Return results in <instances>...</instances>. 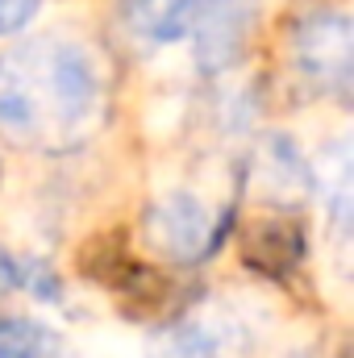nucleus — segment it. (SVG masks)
Listing matches in <instances>:
<instances>
[{
    "label": "nucleus",
    "mask_w": 354,
    "mask_h": 358,
    "mask_svg": "<svg viewBox=\"0 0 354 358\" xmlns=\"http://www.w3.org/2000/svg\"><path fill=\"white\" fill-rule=\"evenodd\" d=\"M108 84L84 42L29 38L0 55V134L29 150H76L104 125Z\"/></svg>",
    "instance_id": "f257e3e1"
},
{
    "label": "nucleus",
    "mask_w": 354,
    "mask_h": 358,
    "mask_svg": "<svg viewBox=\"0 0 354 358\" xmlns=\"http://www.w3.org/2000/svg\"><path fill=\"white\" fill-rule=\"evenodd\" d=\"M125 17L138 38L167 46L192 38L196 50L213 63L229 59L242 42V0H129Z\"/></svg>",
    "instance_id": "f03ea898"
},
{
    "label": "nucleus",
    "mask_w": 354,
    "mask_h": 358,
    "mask_svg": "<svg viewBox=\"0 0 354 358\" xmlns=\"http://www.w3.org/2000/svg\"><path fill=\"white\" fill-rule=\"evenodd\" d=\"M292 63L309 84L325 92H346L354 67L351 17L338 8H317L300 17L292 25Z\"/></svg>",
    "instance_id": "7ed1b4c3"
},
{
    "label": "nucleus",
    "mask_w": 354,
    "mask_h": 358,
    "mask_svg": "<svg viewBox=\"0 0 354 358\" xmlns=\"http://www.w3.org/2000/svg\"><path fill=\"white\" fill-rule=\"evenodd\" d=\"M150 242L176 263H200L221 242V225L196 196H167L150 208Z\"/></svg>",
    "instance_id": "20e7f679"
},
{
    "label": "nucleus",
    "mask_w": 354,
    "mask_h": 358,
    "mask_svg": "<svg viewBox=\"0 0 354 358\" xmlns=\"http://www.w3.org/2000/svg\"><path fill=\"white\" fill-rule=\"evenodd\" d=\"M304 255V238L288 221H259L246 234V259L267 275H288Z\"/></svg>",
    "instance_id": "39448f33"
},
{
    "label": "nucleus",
    "mask_w": 354,
    "mask_h": 358,
    "mask_svg": "<svg viewBox=\"0 0 354 358\" xmlns=\"http://www.w3.org/2000/svg\"><path fill=\"white\" fill-rule=\"evenodd\" d=\"M0 358H67V346L55 329L8 317L0 321Z\"/></svg>",
    "instance_id": "423d86ee"
},
{
    "label": "nucleus",
    "mask_w": 354,
    "mask_h": 358,
    "mask_svg": "<svg viewBox=\"0 0 354 358\" xmlns=\"http://www.w3.org/2000/svg\"><path fill=\"white\" fill-rule=\"evenodd\" d=\"M38 13V0H0V34H17Z\"/></svg>",
    "instance_id": "0eeeda50"
},
{
    "label": "nucleus",
    "mask_w": 354,
    "mask_h": 358,
    "mask_svg": "<svg viewBox=\"0 0 354 358\" xmlns=\"http://www.w3.org/2000/svg\"><path fill=\"white\" fill-rule=\"evenodd\" d=\"M13 287H21V263L0 246V300H4Z\"/></svg>",
    "instance_id": "6e6552de"
}]
</instances>
